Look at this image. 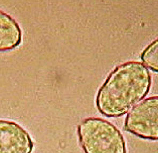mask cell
Masks as SVG:
<instances>
[{"label":"cell","mask_w":158,"mask_h":153,"mask_svg":"<svg viewBox=\"0 0 158 153\" xmlns=\"http://www.w3.org/2000/svg\"><path fill=\"white\" fill-rule=\"evenodd\" d=\"M150 87L148 68L138 61L127 62L110 73L98 91L96 105L105 116H122L147 95Z\"/></svg>","instance_id":"1"},{"label":"cell","mask_w":158,"mask_h":153,"mask_svg":"<svg viewBox=\"0 0 158 153\" xmlns=\"http://www.w3.org/2000/svg\"><path fill=\"white\" fill-rule=\"evenodd\" d=\"M78 134L85 153H127L121 132L103 119H85L78 126Z\"/></svg>","instance_id":"2"},{"label":"cell","mask_w":158,"mask_h":153,"mask_svg":"<svg viewBox=\"0 0 158 153\" xmlns=\"http://www.w3.org/2000/svg\"><path fill=\"white\" fill-rule=\"evenodd\" d=\"M124 127L139 138L158 140V96L146 98L135 106L126 117Z\"/></svg>","instance_id":"3"},{"label":"cell","mask_w":158,"mask_h":153,"mask_svg":"<svg viewBox=\"0 0 158 153\" xmlns=\"http://www.w3.org/2000/svg\"><path fill=\"white\" fill-rule=\"evenodd\" d=\"M33 142L16 122L0 119V153H31Z\"/></svg>","instance_id":"4"},{"label":"cell","mask_w":158,"mask_h":153,"mask_svg":"<svg viewBox=\"0 0 158 153\" xmlns=\"http://www.w3.org/2000/svg\"><path fill=\"white\" fill-rule=\"evenodd\" d=\"M22 40L20 26L12 17L0 10V52L11 51Z\"/></svg>","instance_id":"5"},{"label":"cell","mask_w":158,"mask_h":153,"mask_svg":"<svg viewBox=\"0 0 158 153\" xmlns=\"http://www.w3.org/2000/svg\"><path fill=\"white\" fill-rule=\"evenodd\" d=\"M141 59L148 67L158 72V39L150 44L144 49Z\"/></svg>","instance_id":"6"}]
</instances>
